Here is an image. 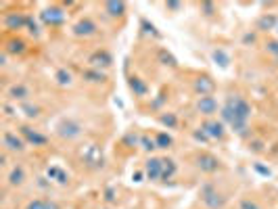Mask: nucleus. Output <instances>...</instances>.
I'll return each instance as SVG.
<instances>
[{
  "instance_id": "nucleus-1",
  "label": "nucleus",
  "mask_w": 278,
  "mask_h": 209,
  "mask_svg": "<svg viewBox=\"0 0 278 209\" xmlns=\"http://www.w3.org/2000/svg\"><path fill=\"white\" fill-rule=\"evenodd\" d=\"M251 115V107L247 101H243L241 96H230L228 103L222 109V120L230 123V128L236 132H245L247 130V120Z\"/></svg>"
},
{
  "instance_id": "nucleus-2",
  "label": "nucleus",
  "mask_w": 278,
  "mask_h": 209,
  "mask_svg": "<svg viewBox=\"0 0 278 209\" xmlns=\"http://www.w3.org/2000/svg\"><path fill=\"white\" fill-rule=\"evenodd\" d=\"M42 21L46 25H61L65 21V13L59 6H48L42 11Z\"/></svg>"
},
{
  "instance_id": "nucleus-3",
  "label": "nucleus",
  "mask_w": 278,
  "mask_h": 209,
  "mask_svg": "<svg viewBox=\"0 0 278 209\" xmlns=\"http://www.w3.org/2000/svg\"><path fill=\"white\" fill-rule=\"evenodd\" d=\"M82 157L86 159V163L94 165V167L103 165V153H101V149H99L96 144H88V146H84V149H82Z\"/></svg>"
},
{
  "instance_id": "nucleus-4",
  "label": "nucleus",
  "mask_w": 278,
  "mask_h": 209,
  "mask_svg": "<svg viewBox=\"0 0 278 209\" xmlns=\"http://www.w3.org/2000/svg\"><path fill=\"white\" fill-rule=\"evenodd\" d=\"M144 172H147V176L151 180H159L161 178V174H163V159L151 157L147 161V165H144Z\"/></svg>"
},
{
  "instance_id": "nucleus-5",
  "label": "nucleus",
  "mask_w": 278,
  "mask_h": 209,
  "mask_svg": "<svg viewBox=\"0 0 278 209\" xmlns=\"http://www.w3.org/2000/svg\"><path fill=\"white\" fill-rule=\"evenodd\" d=\"M194 90H197V94H201V96H211V92L215 90V84L211 78L203 75V78L194 80Z\"/></svg>"
},
{
  "instance_id": "nucleus-6",
  "label": "nucleus",
  "mask_w": 278,
  "mask_h": 209,
  "mask_svg": "<svg viewBox=\"0 0 278 209\" xmlns=\"http://www.w3.org/2000/svg\"><path fill=\"white\" fill-rule=\"evenodd\" d=\"M73 34H75V36H84V38L94 36V34H96V25L90 19H82V21H78V23L73 25Z\"/></svg>"
},
{
  "instance_id": "nucleus-7",
  "label": "nucleus",
  "mask_w": 278,
  "mask_h": 209,
  "mask_svg": "<svg viewBox=\"0 0 278 209\" xmlns=\"http://www.w3.org/2000/svg\"><path fill=\"white\" fill-rule=\"evenodd\" d=\"M21 136L25 138L27 142H32L34 146H42V144H46V136L38 134V132L32 130L30 125H21Z\"/></svg>"
},
{
  "instance_id": "nucleus-8",
  "label": "nucleus",
  "mask_w": 278,
  "mask_h": 209,
  "mask_svg": "<svg viewBox=\"0 0 278 209\" xmlns=\"http://www.w3.org/2000/svg\"><path fill=\"white\" fill-rule=\"evenodd\" d=\"M2 142H4V146L9 151H17V153H21L23 146H25L23 138H19L17 134H13V132H6V134L2 136Z\"/></svg>"
},
{
  "instance_id": "nucleus-9",
  "label": "nucleus",
  "mask_w": 278,
  "mask_h": 209,
  "mask_svg": "<svg viewBox=\"0 0 278 209\" xmlns=\"http://www.w3.org/2000/svg\"><path fill=\"white\" fill-rule=\"evenodd\" d=\"M203 201H205V205L211 207V209H218V207L224 205V199H222L220 194L215 192L213 188H209V186H207L205 191H203Z\"/></svg>"
},
{
  "instance_id": "nucleus-10",
  "label": "nucleus",
  "mask_w": 278,
  "mask_h": 209,
  "mask_svg": "<svg viewBox=\"0 0 278 209\" xmlns=\"http://www.w3.org/2000/svg\"><path fill=\"white\" fill-rule=\"evenodd\" d=\"M197 109L201 111L203 115H211L218 111V103H215L213 96H201L199 103H197Z\"/></svg>"
},
{
  "instance_id": "nucleus-11",
  "label": "nucleus",
  "mask_w": 278,
  "mask_h": 209,
  "mask_svg": "<svg viewBox=\"0 0 278 209\" xmlns=\"http://www.w3.org/2000/svg\"><path fill=\"white\" fill-rule=\"evenodd\" d=\"M203 132H205V134L209 136V138H222V136H224V123L209 120V122L203 123Z\"/></svg>"
},
{
  "instance_id": "nucleus-12",
  "label": "nucleus",
  "mask_w": 278,
  "mask_h": 209,
  "mask_svg": "<svg viewBox=\"0 0 278 209\" xmlns=\"http://www.w3.org/2000/svg\"><path fill=\"white\" fill-rule=\"evenodd\" d=\"M80 125L75 123V122H63L59 125V134L63 136V138H75V136H80Z\"/></svg>"
},
{
  "instance_id": "nucleus-13",
  "label": "nucleus",
  "mask_w": 278,
  "mask_h": 209,
  "mask_svg": "<svg viewBox=\"0 0 278 209\" xmlns=\"http://www.w3.org/2000/svg\"><path fill=\"white\" fill-rule=\"evenodd\" d=\"M27 21H30V19L23 17V15H19V13H11V15H6L4 23H6V27H9V30H21Z\"/></svg>"
},
{
  "instance_id": "nucleus-14",
  "label": "nucleus",
  "mask_w": 278,
  "mask_h": 209,
  "mask_svg": "<svg viewBox=\"0 0 278 209\" xmlns=\"http://www.w3.org/2000/svg\"><path fill=\"white\" fill-rule=\"evenodd\" d=\"M199 167H201V172H207V174H211V172H215L218 170V159H215L213 155H201L199 157Z\"/></svg>"
},
{
  "instance_id": "nucleus-15",
  "label": "nucleus",
  "mask_w": 278,
  "mask_h": 209,
  "mask_svg": "<svg viewBox=\"0 0 278 209\" xmlns=\"http://www.w3.org/2000/svg\"><path fill=\"white\" fill-rule=\"evenodd\" d=\"M90 63H92V67H107L111 65V57L107 52H94L90 57Z\"/></svg>"
},
{
  "instance_id": "nucleus-16",
  "label": "nucleus",
  "mask_w": 278,
  "mask_h": 209,
  "mask_svg": "<svg viewBox=\"0 0 278 209\" xmlns=\"http://www.w3.org/2000/svg\"><path fill=\"white\" fill-rule=\"evenodd\" d=\"M6 51L11 54H21V52H25V42L19 38H13V40H9V44H6Z\"/></svg>"
},
{
  "instance_id": "nucleus-17",
  "label": "nucleus",
  "mask_w": 278,
  "mask_h": 209,
  "mask_svg": "<svg viewBox=\"0 0 278 209\" xmlns=\"http://www.w3.org/2000/svg\"><path fill=\"white\" fill-rule=\"evenodd\" d=\"M27 209H59V205H57V203H52V201L36 199V201H32V203L27 205Z\"/></svg>"
},
{
  "instance_id": "nucleus-18",
  "label": "nucleus",
  "mask_w": 278,
  "mask_h": 209,
  "mask_svg": "<svg viewBox=\"0 0 278 209\" xmlns=\"http://www.w3.org/2000/svg\"><path fill=\"white\" fill-rule=\"evenodd\" d=\"M105 9H107L109 15L117 17V15H123V11H126V4H123V2H107Z\"/></svg>"
},
{
  "instance_id": "nucleus-19",
  "label": "nucleus",
  "mask_w": 278,
  "mask_h": 209,
  "mask_svg": "<svg viewBox=\"0 0 278 209\" xmlns=\"http://www.w3.org/2000/svg\"><path fill=\"white\" fill-rule=\"evenodd\" d=\"M174 174H176V163L172 159H163V174H161V180H170Z\"/></svg>"
},
{
  "instance_id": "nucleus-20",
  "label": "nucleus",
  "mask_w": 278,
  "mask_h": 209,
  "mask_svg": "<svg viewBox=\"0 0 278 209\" xmlns=\"http://www.w3.org/2000/svg\"><path fill=\"white\" fill-rule=\"evenodd\" d=\"M130 88L134 90L136 94H147V84H144L140 78H130Z\"/></svg>"
},
{
  "instance_id": "nucleus-21",
  "label": "nucleus",
  "mask_w": 278,
  "mask_h": 209,
  "mask_svg": "<svg viewBox=\"0 0 278 209\" xmlns=\"http://www.w3.org/2000/svg\"><path fill=\"white\" fill-rule=\"evenodd\" d=\"M23 178H25L23 170H21V167H15V170L11 172V176H9V182L13 186H19V184H23Z\"/></svg>"
},
{
  "instance_id": "nucleus-22",
  "label": "nucleus",
  "mask_w": 278,
  "mask_h": 209,
  "mask_svg": "<svg viewBox=\"0 0 278 209\" xmlns=\"http://www.w3.org/2000/svg\"><path fill=\"white\" fill-rule=\"evenodd\" d=\"M48 176L54 178V180H57V182H61V184L67 182V174H65L63 170H59V167H51V170H48Z\"/></svg>"
},
{
  "instance_id": "nucleus-23",
  "label": "nucleus",
  "mask_w": 278,
  "mask_h": 209,
  "mask_svg": "<svg viewBox=\"0 0 278 209\" xmlns=\"http://www.w3.org/2000/svg\"><path fill=\"white\" fill-rule=\"evenodd\" d=\"M155 144H157V149H168V146L172 144V136L165 134V132H161V134H157Z\"/></svg>"
},
{
  "instance_id": "nucleus-24",
  "label": "nucleus",
  "mask_w": 278,
  "mask_h": 209,
  "mask_svg": "<svg viewBox=\"0 0 278 209\" xmlns=\"http://www.w3.org/2000/svg\"><path fill=\"white\" fill-rule=\"evenodd\" d=\"M11 96H13V99H25V96H27V88L25 86L11 88Z\"/></svg>"
},
{
  "instance_id": "nucleus-25",
  "label": "nucleus",
  "mask_w": 278,
  "mask_h": 209,
  "mask_svg": "<svg viewBox=\"0 0 278 209\" xmlns=\"http://www.w3.org/2000/svg\"><path fill=\"white\" fill-rule=\"evenodd\" d=\"M57 80H59V84H71V73L69 71H65V69H61V71H57Z\"/></svg>"
},
{
  "instance_id": "nucleus-26",
  "label": "nucleus",
  "mask_w": 278,
  "mask_h": 209,
  "mask_svg": "<svg viewBox=\"0 0 278 209\" xmlns=\"http://www.w3.org/2000/svg\"><path fill=\"white\" fill-rule=\"evenodd\" d=\"M161 123H163V125H170V128H174V125L178 123V120H176V115L168 113V115H161Z\"/></svg>"
},
{
  "instance_id": "nucleus-27",
  "label": "nucleus",
  "mask_w": 278,
  "mask_h": 209,
  "mask_svg": "<svg viewBox=\"0 0 278 209\" xmlns=\"http://www.w3.org/2000/svg\"><path fill=\"white\" fill-rule=\"evenodd\" d=\"M84 75H86L90 82H103V80H105V75H103L101 71H86Z\"/></svg>"
},
{
  "instance_id": "nucleus-28",
  "label": "nucleus",
  "mask_w": 278,
  "mask_h": 209,
  "mask_svg": "<svg viewBox=\"0 0 278 209\" xmlns=\"http://www.w3.org/2000/svg\"><path fill=\"white\" fill-rule=\"evenodd\" d=\"M213 59H215V61H220V65H222V67H226V65H228V57H226V54L222 52V51H213Z\"/></svg>"
},
{
  "instance_id": "nucleus-29",
  "label": "nucleus",
  "mask_w": 278,
  "mask_h": 209,
  "mask_svg": "<svg viewBox=\"0 0 278 209\" xmlns=\"http://www.w3.org/2000/svg\"><path fill=\"white\" fill-rule=\"evenodd\" d=\"M274 23H276V19H274V17H263V19L260 21V27L263 30V27H272Z\"/></svg>"
},
{
  "instance_id": "nucleus-30",
  "label": "nucleus",
  "mask_w": 278,
  "mask_h": 209,
  "mask_svg": "<svg viewBox=\"0 0 278 209\" xmlns=\"http://www.w3.org/2000/svg\"><path fill=\"white\" fill-rule=\"evenodd\" d=\"M266 46H268V52H272V54H276V57H278V40H270Z\"/></svg>"
},
{
  "instance_id": "nucleus-31",
  "label": "nucleus",
  "mask_w": 278,
  "mask_h": 209,
  "mask_svg": "<svg viewBox=\"0 0 278 209\" xmlns=\"http://www.w3.org/2000/svg\"><path fill=\"white\" fill-rule=\"evenodd\" d=\"M142 144H144V149H157V144H155V140H149V138H142Z\"/></svg>"
},
{
  "instance_id": "nucleus-32",
  "label": "nucleus",
  "mask_w": 278,
  "mask_h": 209,
  "mask_svg": "<svg viewBox=\"0 0 278 209\" xmlns=\"http://www.w3.org/2000/svg\"><path fill=\"white\" fill-rule=\"evenodd\" d=\"M25 111H27V115H30V117H36L38 115V107H30V104H27Z\"/></svg>"
},
{
  "instance_id": "nucleus-33",
  "label": "nucleus",
  "mask_w": 278,
  "mask_h": 209,
  "mask_svg": "<svg viewBox=\"0 0 278 209\" xmlns=\"http://www.w3.org/2000/svg\"><path fill=\"white\" fill-rule=\"evenodd\" d=\"M243 209H260L255 203H251V201H243V205H241Z\"/></svg>"
}]
</instances>
